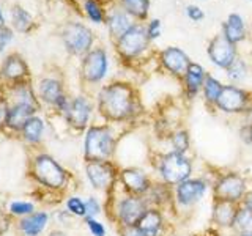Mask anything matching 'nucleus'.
<instances>
[{
    "label": "nucleus",
    "mask_w": 252,
    "mask_h": 236,
    "mask_svg": "<svg viewBox=\"0 0 252 236\" xmlns=\"http://www.w3.org/2000/svg\"><path fill=\"white\" fill-rule=\"evenodd\" d=\"M98 112L112 123H128L142 110L136 88L129 82L117 81L101 87L96 96Z\"/></svg>",
    "instance_id": "f257e3e1"
},
{
    "label": "nucleus",
    "mask_w": 252,
    "mask_h": 236,
    "mask_svg": "<svg viewBox=\"0 0 252 236\" xmlns=\"http://www.w3.org/2000/svg\"><path fill=\"white\" fill-rule=\"evenodd\" d=\"M117 139L107 124L90 126L84 140V156L87 162L109 161L114 156Z\"/></svg>",
    "instance_id": "f03ea898"
},
{
    "label": "nucleus",
    "mask_w": 252,
    "mask_h": 236,
    "mask_svg": "<svg viewBox=\"0 0 252 236\" xmlns=\"http://www.w3.org/2000/svg\"><path fill=\"white\" fill-rule=\"evenodd\" d=\"M115 51L123 61H136L150 51L152 41L147 35L145 22H134V26L114 43Z\"/></svg>",
    "instance_id": "7ed1b4c3"
},
{
    "label": "nucleus",
    "mask_w": 252,
    "mask_h": 236,
    "mask_svg": "<svg viewBox=\"0 0 252 236\" xmlns=\"http://www.w3.org/2000/svg\"><path fill=\"white\" fill-rule=\"evenodd\" d=\"M192 170L194 165L191 159L186 154L177 151H169L162 154L159 162H158V173H159L161 181L172 189L186 181L188 178H191Z\"/></svg>",
    "instance_id": "20e7f679"
},
{
    "label": "nucleus",
    "mask_w": 252,
    "mask_h": 236,
    "mask_svg": "<svg viewBox=\"0 0 252 236\" xmlns=\"http://www.w3.org/2000/svg\"><path fill=\"white\" fill-rule=\"evenodd\" d=\"M62 41L65 49L71 55H84L87 52H90L93 49V43H94V33L92 29H89L82 22H66L65 26L62 27L60 31Z\"/></svg>",
    "instance_id": "39448f33"
},
{
    "label": "nucleus",
    "mask_w": 252,
    "mask_h": 236,
    "mask_svg": "<svg viewBox=\"0 0 252 236\" xmlns=\"http://www.w3.org/2000/svg\"><path fill=\"white\" fill-rule=\"evenodd\" d=\"M248 192L246 178L238 172H225L219 175L213 184V199L215 202H230L236 203L243 202Z\"/></svg>",
    "instance_id": "423d86ee"
},
{
    "label": "nucleus",
    "mask_w": 252,
    "mask_h": 236,
    "mask_svg": "<svg viewBox=\"0 0 252 236\" xmlns=\"http://www.w3.org/2000/svg\"><path fill=\"white\" fill-rule=\"evenodd\" d=\"M219 112L227 115H243L251 112L252 107V94L241 88V87L235 84L224 85L222 91H220L219 98L215 106Z\"/></svg>",
    "instance_id": "0eeeda50"
},
{
    "label": "nucleus",
    "mask_w": 252,
    "mask_h": 236,
    "mask_svg": "<svg viewBox=\"0 0 252 236\" xmlns=\"http://www.w3.org/2000/svg\"><path fill=\"white\" fill-rule=\"evenodd\" d=\"M33 177L49 189H62L66 184V172L49 154H39L33 161Z\"/></svg>",
    "instance_id": "6e6552de"
},
{
    "label": "nucleus",
    "mask_w": 252,
    "mask_h": 236,
    "mask_svg": "<svg viewBox=\"0 0 252 236\" xmlns=\"http://www.w3.org/2000/svg\"><path fill=\"white\" fill-rule=\"evenodd\" d=\"M150 208L145 197L126 194L115 205V217L120 227H136L139 219Z\"/></svg>",
    "instance_id": "1a4fd4ad"
},
{
    "label": "nucleus",
    "mask_w": 252,
    "mask_h": 236,
    "mask_svg": "<svg viewBox=\"0 0 252 236\" xmlns=\"http://www.w3.org/2000/svg\"><path fill=\"white\" fill-rule=\"evenodd\" d=\"M109 69V57L104 47H93L82 57L81 74L85 82L99 84L106 77Z\"/></svg>",
    "instance_id": "9d476101"
},
{
    "label": "nucleus",
    "mask_w": 252,
    "mask_h": 236,
    "mask_svg": "<svg viewBox=\"0 0 252 236\" xmlns=\"http://www.w3.org/2000/svg\"><path fill=\"white\" fill-rule=\"evenodd\" d=\"M208 60L220 69H227L240 57L238 46L230 43L222 33H216L207 44Z\"/></svg>",
    "instance_id": "9b49d317"
},
{
    "label": "nucleus",
    "mask_w": 252,
    "mask_h": 236,
    "mask_svg": "<svg viewBox=\"0 0 252 236\" xmlns=\"http://www.w3.org/2000/svg\"><path fill=\"white\" fill-rule=\"evenodd\" d=\"M208 191V183L203 178H188L173 187V200L180 208H191L199 203Z\"/></svg>",
    "instance_id": "f8f14e48"
},
{
    "label": "nucleus",
    "mask_w": 252,
    "mask_h": 236,
    "mask_svg": "<svg viewBox=\"0 0 252 236\" xmlns=\"http://www.w3.org/2000/svg\"><path fill=\"white\" fill-rule=\"evenodd\" d=\"M158 61H159L161 68L167 74L177 79H183L192 60L189 59V55L181 47L167 46L162 51L158 52Z\"/></svg>",
    "instance_id": "ddd939ff"
},
{
    "label": "nucleus",
    "mask_w": 252,
    "mask_h": 236,
    "mask_svg": "<svg viewBox=\"0 0 252 236\" xmlns=\"http://www.w3.org/2000/svg\"><path fill=\"white\" fill-rule=\"evenodd\" d=\"M85 173L90 184L94 189H98V191H107V189L114 186V183L118 178V173L110 161L87 162Z\"/></svg>",
    "instance_id": "4468645a"
},
{
    "label": "nucleus",
    "mask_w": 252,
    "mask_h": 236,
    "mask_svg": "<svg viewBox=\"0 0 252 236\" xmlns=\"http://www.w3.org/2000/svg\"><path fill=\"white\" fill-rule=\"evenodd\" d=\"M93 114V102L85 96H76L69 99L63 112L66 123L74 129H85L89 126L90 117Z\"/></svg>",
    "instance_id": "2eb2a0df"
},
{
    "label": "nucleus",
    "mask_w": 252,
    "mask_h": 236,
    "mask_svg": "<svg viewBox=\"0 0 252 236\" xmlns=\"http://www.w3.org/2000/svg\"><path fill=\"white\" fill-rule=\"evenodd\" d=\"M118 179H120V183L123 184L126 194L140 195V197H145L153 184L147 173L137 167L123 169L118 173Z\"/></svg>",
    "instance_id": "dca6fc26"
},
{
    "label": "nucleus",
    "mask_w": 252,
    "mask_h": 236,
    "mask_svg": "<svg viewBox=\"0 0 252 236\" xmlns=\"http://www.w3.org/2000/svg\"><path fill=\"white\" fill-rule=\"evenodd\" d=\"M38 93H39V98L44 102L54 106L57 110H60L62 114L65 112L69 99L66 98L65 91H63V85L59 79H54V77L43 79V81L39 82Z\"/></svg>",
    "instance_id": "f3484780"
},
{
    "label": "nucleus",
    "mask_w": 252,
    "mask_h": 236,
    "mask_svg": "<svg viewBox=\"0 0 252 236\" xmlns=\"http://www.w3.org/2000/svg\"><path fill=\"white\" fill-rule=\"evenodd\" d=\"M207 71L205 68L197 61H191L189 65L186 74L183 76V91H185V96L188 99H194L197 98V94L202 93V87L205 82V77H207Z\"/></svg>",
    "instance_id": "a211bd4d"
},
{
    "label": "nucleus",
    "mask_w": 252,
    "mask_h": 236,
    "mask_svg": "<svg viewBox=\"0 0 252 236\" xmlns=\"http://www.w3.org/2000/svg\"><path fill=\"white\" fill-rule=\"evenodd\" d=\"M220 33H222L228 41L238 46L240 43L248 39V27L246 21L240 13H230L227 19L220 24Z\"/></svg>",
    "instance_id": "6ab92c4d"
},
{
    "label": "nucleus",
    "mask_w": 252,
    "mask_h": 236,
    "mask_svg": "<svg viewBox=\"0 0 252 236\" xmlns=\"http://www.w3.org/2000/svg\"><path fill=\"white\" fill-rule=\"evenodd\" d=\"M134 22L136 21H134L125 10H122L118 5L110 13H107L106 26H107V31H109L110 38L114 39V43L134 26Z\"/></svg>",
    "instance_id": "aec40b11"
},
{
    "label": "nucleus",
    "mask_w": 252,
    "mask_h": 236,
    "mask_svg": "<svg viewBox=\"0 0 252 236\" xmlns=\"http://www.w3.org/2000/svg\"><path fill=\"white\" fill-rule=\"evenodd\" d=\"M137 230L145 236H161L164 230V216L159 208L150 206L136 224Z\"/></svg>",
    "instance_id": "412c9836"
},
{
    "label": "nucleus",
    "mask_w": 252,
    "mask_h": 236,
    "mask_svg": "<svg viewBox=\"0 0 252 236\" xmlns=\"http://www.w3.org/2000/svg\"><path fill=\"white\" fill-rule=\"evenodd\" d=\"M240 209V205L230 202H215L211 209V220L219 228H233L236 212Z\"/></svg>",
    "instance_id": "4be33fe9"
},
{
    "label": "nucleus",
    "mask_w": 252,
    "mask_h": 236,
    "mask_svg": "<svg viewBox=\"0 0 252 236\" xmlns=\"http://www.w3.org/2000/svg\"><path fill=\"white\" fill-rule=\"evenodd\" d=\"M36 106L29 104V102H21L18 101L13 107H10L8 110V120H6V126L11 129H22L26 123L30 120V118L35 117L36 112Z\"/></svg>",
    "instance_id": "5701e85b"
},
{
    "label": "nucleus",
    "mask_w": 252,
    "mask_h": 236,
    "mask_svg": "<svg viewBox=\"0 0 252 236\" xmlns=\"http://www.w3.org/2000/svg\"><path fill=\"white\" fill-rule=\"evenodd\" d=\"M150 5L148 0H118V6L128 13L136 22H145L150 16Z\"/></svg>",
    "instance_id": "b1692460"
},
{
    "label": "nucleus",
    "mask_w": 252,
    "mask_h": 236,
    "mask_svg": "<svg viewBox=\"0 0 252 236\" xmlns=\"http://www.w3.org/2000/svg\"><path fill=\"white\" fill-rule=\"evenodd\" d=\"M47 220L49 216L46 212H32L21 220V232L27 236H38L46 228Z\"/></svg>",
    "instance_id": "393cba45"
},
{
    "label": "nucleus",
    "mask_w": 252,
    "mask_h": 236,
    "mask_svg": "<svg viewBox=\"0 0 252 236\" xmlns=\"http://www.w3.org/2000/svg\"><path fill=\"white\" fill-rule=\"evenodd\" d=\"M2 74L10 81H21L27 76V65L19 55H10L2 65Z\"/></svg>",
    "instance_id": "a878e982"
},
{
    "label": "nucleus",
    "mask_w": 252,
    "mask_h": 236,
    "mask_svg": "<svg viewBox=\"0 0 252 236\" xmlns=\"http://www.w3.org/2000/svg\"><path fill=\"white\" fill-rule=\"evenodd\" d=\"M173 195V191L170 189V186L164 184L161 181V184H152L150 191L145 195V200L148 202L150 206H155V208H159L167 205L169 200H172L170 197Z\"/></svg>",
    "instance_id": "bb28decb"
},
{
    "label": "nucleus",
    "mask_w": 252,
    "mask_h": 236,
    "mask_svg": "<svg viewBox=\"0 0 252 236\" xmlns=\"http://www.w3.org/2000/svg\"><path fill=\"white\" fill-rule=\"evenodd\" d=\"M224 88V84L219 81L218 77H215L213 74H207L205 77V82H203V87H202V94H203V99L207 102L208 106L215 107L216 106V101L219 98L220 91Z\"/></svg>",
    "instance_id": "cd10ccee"
},
{
    "label": "nucleus",
    "mask_w": 252,
    "mask_h": 236,
    "mask_svg": "<svg viewBox=\"0 0 252 236\" xmlns=\"http://www.w3.org/2000/svg\"><path fill=\"white\" fill-rule=\"evenodd\" d=\"M43 132H44V121L38 117L30 118V120L26 123V126L22 128L24 139L30 142V144H36V142L41 140Z\"/></svg>",
    "instance_id": "c85d7f7f"
},
{
    "label": "nucleus",
    "mask_w": 252,
    "mask_h": 236,
    "mask_svg": "<svg viewBox=\"0 0 252 236\" xmlns=\"http://www.w3.org/2000/svg\"><path fill=\"white\" fill-rule=\"evenodd\" d=\"M238 236L241 235H252V211L244 208L240 205V209L236 212V217H235V224L233 228Z\"/></svg>",
    "instance_id": "c756f323"
},
{
    "label": "nucleus",
    "mask_w": 252,
    "mask_h": 236,
    "mask_svg": "<svg viewBox=\"0 0 252 236\" xmlns=\"http://www.w3.org/2000/svg\"><path fill=\"white\" fill-rule=\"evenodd\" d=\"M11 21H13V26L19 31H27L33 26L32 14L19 5H14L11 8Z\"/></svg>",
    "instance_id": "7c9ffc66"
},
{
    "label": "nucleus",
    "mask_w": 252,
    "mask_h": 236,
    "mask_svg": "<svg viewBox=\"0 0 252 236\" xmlns=\"http://www.w3.org/2000/svg\"><path fill=\"white\" fill-rule=\"evenodd\" d=\"M84 11L87 14V18L94 24L106 22L107 11L98 0H84Z\"/></svg>",
    "instance_id": "2f4dec72"
},
{
    "label": "nucleus",
    "mask_w": 252,
    "mask_h": 236,
    "mask_svg": "<svg viewBox=\"0 0 252 236\" xmlns=\"http://www.w3.org/2000/svg\"><path fill=\"white\" fill-rule=\"evenodd\" d=\"M169 142H170L172 151L183 153V154H186L189 147H191V139H189V134H188L186 129L173 131L169 136Z\"/></svg>",
    "instance_id": "473e14b6"
},
{
    "label": "nucleus",
    "mask_w": 252,
    "mask_h": 236,
    "mask_svg": "<svg viewBox=\"0 0 252 236\" xmlns=\"http://www.w3.org/2000/svg\"><path fill=\"white\" fill-rule=\"evenodd\" d=\"M225 71H227V77L230 79L233 84H238V82L246 81V77L249 74L248 63H246V60L241 59V57L236 59Z\"/></svg>",
    "instance_id": "72a5a7b5"
},
{
    "label": "nucleus",
    "mask_w": 252,
    "mask_h": 236,
    "mask_svg": "<svg viewBox=\"0 0 252 236\" xmlns=\"http://www.w3.org/2000/svg\"><path fill=\"white\" fill-rule=\"evenodd\" d=\"M66 209L69 214L77 217H87V206L81 197H69L66 200Z\"/></svg>",
    "instance_id": "f704fd0d"
},
{
    "label": "nucleus",
    "mask_w": 252,
    "mask_h": 236,
    "mask_svg": "<svg viewBox=\"0 0 252 236\" xmlns=\"http://www.w3.org/2000/svg\"><path fill=\"white\" fill-rule=\"evenodd\" d=\"M145 29H147V35L150 38V41L153 43V41H156V39H159L162 35V21L159 18L150 19L145 24Z\"/></svg>",
    "instance_id": "c9c22d12"
},
{
    "label": "nucleus",
    "mask_w": 252,
    "mask_h": 236,
    "mask_svg": "<svg viewBox=\"0 0 252 236\" xmlns=\"http://www.w3.org/2000/svg\"><path fill=\"white\" fill-rule=\"evenodd\" d=\"M10 212L16 216H29L32 212H35V206L30 202H11Z\"/></svg>",
    "instance_id": "e433bc0d"
},
{
    "label": "nucleus",
    "mask_w": 252,
    "mask_h": 236,
    "mask_svg": "<svg viewBox=\"0 0 252 236\" xmlns=\"http://www.w3.org/2000/svg\"><path fill=\"white\" fill-rule=\"evenodd\" d=\"M186 16H188V19L189 21H192V22H202L205 19V13L203 10L199 6V5H195V3H189L186 6V10H185Z\"/></svg>",
    "instance_id": "4c0bfd02"
},
{
    "label": "nucleus",
    "mask_w": 252,
    "mask_h": 236,
    "mask_svg": "<svg viewBox=\"0 0 252 236\" xmlns=\"http://www.w3.org/2000/svg\"><path fill=\"white\" fill-rule=\"evenodd\" d=\"M85 224L93 236H106V228L101 222H98L96 217H85Z\"/></svg>",
    "instance_id": "58836bf2"
},
{
    "label": "nucleus",
    "mask_w": 252,
    "mask_h": 236,
    "mask_svg": "<svg viewBox=\"0 0 252 236\" xmlns=\"http://www.w3.org/2000/svg\"><path fill=\"white\" fill-rule=\"evenodd\" d=\"M87 206V217H96L101 212V205L96 197H89V200L85 202Z\"/></svg>",
    "instance_id": "ea45409f"
},
{
    "label": "nucleus",
    "mask_w": 252,
    "mask_h": 236,
    "mask_svg": "<svg viewBox=\"0 0 252 236\" xmlns=\"http://www.w3.org/2000/svg\"><path fill=\"white\" fill-rule=\"evenodd\" d=\"M11 41H13V31L8 27L2 26L0 27V52H2L6 47V44H10Z\"/></svg>",
    "instance_id": "a19ab883"
},
{
    "label": "nucleus",
    "mask_w": 252,
    "mask_h": 236,
    "mask_svg": "<svg viewBox=\"0 0 252 236\" xmlns=\"http://www.w3.org/2000/svg\"><path fill=\"white\" fill-rule=\"evenodd\" d=\"M120 235L122 236H145L144 233L137 230V227H122Z\"/></svg>",
    "instance_id": "79ce46f5"
},
{
    "label": "nucleus",
    "mask_w": 252,
    "mask_h": 236,
    "mask_svg": "<svg viewBox=\"0 0 252 236\" xmlns=\"http://www.w3.org/2000/svg\"><path fill=\"white\" fill-rule=\"evenodd\" d=\"M8 110H10V107L6 106V102L5 101H0V128H2L3 124H6Z\"/></svg>",
    "instance_id": "37998d69"
},
{
    "label": "nucleus",
    "mask_w": 252,
    "mask_h": 236,
    "mask_svg": "<svg viewBox=\"0 0 252 236\" xmlns=\"http://www.w3.org/2000/svg\"><path fill=\"white\" fill-rule=\"evenodd\" d=\"M241 206H244V208H248V209L252 211V189H251V191H248L246 195H244V199L241 202Z\"/></svg>",
    "instance_id": "c03bdc74"
},
{
    "label": "nucleus",
    "mask_w": 252,
    "mask_h": 236,
    "mask_svg": "<svg viewBox=\"0 0 252 236\" xmlns=\"http://www.w3.org/2000/svg\"><path fill=\"white\" fill-rule=\"evenodd\" d=\"M244 134H246V136H244L246 137V142L252 145V121L244 126Z\"/></svg>",
    "instance_id": "a18cd8bd"
},
{
    "label": "nucleus",
    "mask_w": 252,
    "mask_h": 236,
    "mask_svg": "<svg viewBox=\"0 0 252 236\" xmlns=\"http://www.w3.org/2000/svg\"><path fill=\"white\" fill-rule=\"evenodd\" d=\"M49 236H66V235L63 232H60V230H54V232L49 233Z\"/></svg>",
    "instance_id": "49530a36"
},
{
    "label": "nucleus",
    "mask_w": 252,
    "mask_h": 236,
    "mask_svg": "<svg viewBox=\"0 0 252 236\" xmlns=\"http://www.w3.org/2000/svg\"><path fill=\"white\" fill-rule=\"evenodd\" d=\"M5 24V19H3V14H2V10H0V27H2Z\"/></svg>",
    "instance_id": "de8ad7c7"
},
{
    "label": "nucleus",
    "mask_w": 252,
    "mask_h": 236,
    "mask_svg": "<svg viewBox=\"0 0 252 236\" xmlns=\"http://www.w3.org/2000/svg\"><path fill=\"white\" fill-rule=\"evenodd\" d=\"M241 236H252V235H241Z\"/></svg>",
    "instance_id": "09e8293b"
},
{
    "label": "nucleus",
    "mask_w": 252,
    "mask_h": 236,
    "mask_svg": "<svg viewBox=\"0 0 252 236\" xmlns=\"http://www.w3.org/2000/svg\"><path fill=\"white\" fill-rule=\"evenodd\" d=\"M148 2H152V0H148Z\"/></svg>",
    "instance_id": "8fccbe9b"
},
{
    "label": "nucleus",
    "mask_w": 252,
    "mask_h": 236,
    "mask_svg": "<svg viewBox=\"0 0 252 236\" xmlns=\"http://www.w3.org/2000/svg\"><path fill=\"white\" fill-rule=\"evenodd\" d=\"M249 2H252V0H249Z\"/></svg>",
    "instance_id": "3c124183"
}]
</instances>
